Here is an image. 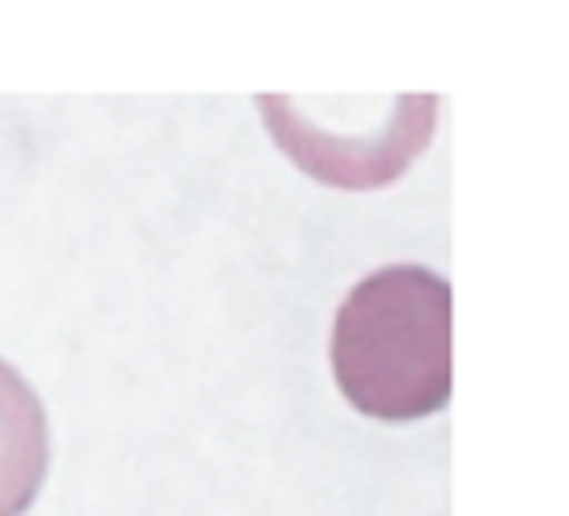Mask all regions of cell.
<instances>
[{
	"mask_svg": "<svg viewBox=\"0 0 569 516\" xmlns=\"http://www.w3.org/2000/svg\"><path fill=\"white\" fill-rule=\"evenodd\" d=\"M332 377L377 423H415L451 401V284L398 262L365 275L337 308Z\"/></svg>",
	"mask_w": 569,
	"mask_h": 516,
	"instance_id": "1",
	"label": "cell"
},
{
	"mask_svg": "<svg viewBox=\"0 0 569 516\" xmlns=\"http://www.w3.org/2000/svg\"><path fill=\"white\" fill-rule=\"evenodd\" d=\"M259 111L274 143L308 177L332 189H386L427 152L439 95L393 99H291L262 95Z\"/></svg>",
	"mask_w": 569,
	"mask_h": 516,
	"instance_id": "2",
	"label": "cell"
},
{
	"mask_svg": "<svg viewBox=\"0 0 569 516\" xmlns=\"http://www.w3.org/2000/svg\"><path fill=\"white\" fill-rule=\"evenodd\" d=\"M50 472V418L38 389L0 361V516H21Z\"/></svg>",
	"mask_w": 569,
	"mask_h": 516,
	"instance_id": "3",
	"label": "cell"
}]
</instances>
